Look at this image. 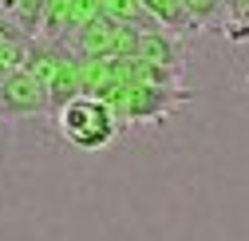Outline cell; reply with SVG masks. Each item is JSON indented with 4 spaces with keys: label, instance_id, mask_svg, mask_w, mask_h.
Segmentation results:
<instances>
[{
    "label": "cell",
    "instance_id": "cell-1",
    "mask_svg": "<svg viewBox=\"0 0 249 241\" xmlns=\"http://www.w3.org/2000/svg\"><path fill=\"white\" fill-rule=\"evenodd\" d=\"M55 127H59V135H64L71 146H79V150H103V146L115 142L123 119L99 95H75V99H68L64 107L55 111Z\"/></svg>",
    "mask_w": 249,
    "mask_h": 241
},
{
    "label": "cell",
    "instance_id": "cell-2",
    "mask_svg": "<svg viewBox=\"0 0 249 241\" xmlns=\"http://www.w3.org/2000/svg\"><path fill=\"white\" fill-rule=\"evenodd\" d=\"M48 111H52L48 87L28 68L0 79V119H36V115H48Z\"/></svg>",
    "mask_w": 249,
    "mask_h": 241
}]
</instances>
